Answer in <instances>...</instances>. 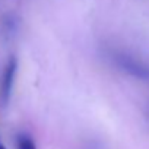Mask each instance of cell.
<instances>
[{"label":"cell","instance_id":"6da1fadb","mask_svg":"<svg viewBox=\"0 0 149 149\" xmlns=\"http://www.w3.org/2000/svg\"><path fill=\"white\" fill-rule=\"evenodd\" d=\"M113 60L123 72L129 73L130 76L140 79V81H149V66L140 61L139 58L130 54H126V53L116 51L113 54Z\"/></svg>","mask_w":149,"mask_h":149},{"label":"cell","instance_id":"3957f363","mask_svg":"<svg viewBox=\"0 0 149 149\" xmlns=\"http://www.w3.org/2000/svg\"><path fill=\"white\" fill-rule=\"evenodd\" d=\"M16 149H37L34 140L28 136H19L16 142Z\"/></svg>","mask_w":149,"mask_h":149},{"label":"cell","instance_id":"7a4b0ae2","mask_svg":"<svg viewBox=\"0 0 149 149\" xmlns=\"http://www.w3.org/2000/svg\"><path fill=\"white\" fill-rule=\"evenodd\" d=\"M16 72H18V60L16 57H10L2 72V78H0V102L3 105H6L10 100Z\"/></svg>","mask_w":149,"mask_h":149},{"label":"cell","instance_id":"277c9868","mask_svg":"<svg viewBox=\"0 0 149 149\" xmlns=\"http://www.w3.org/2000/svg\"><path fill=\"white\" fill-rule=\"evenodd\" d=\"M0 149H6V148H5V145H3L2 142H0Z\"/></svg>","mask_w":149,"mask_h":149}]
</instances>
